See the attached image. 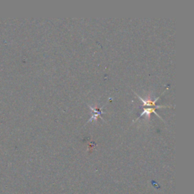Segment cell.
Segmentation results:
<instances>
[{
	"instance_id": "6da1fadb",
	"label": "cell",
	"mask_w": 194,
	"mask_h": 194,
	"mask_svg": "<svg viewBox=\"0 0 194 194\" xmlns=\"http://www.w3.org/2000/svg\"><path fill=\"white\" fill-rule=\"evenodd\" d=\"M134 93L136 94V95L137 96V97L139 98V99H140V100L142 101V103H143L144 106H155V107L157 108V109H159V108L170 107V106H169V105H155V103H156L157 101L159 100V98H160V97H159L158 98H156V99H155L154 101H152V100H150V99H142L141 97H140V96H139L137 93H136L135 92H134Z\"/></svg>"
},
{
	"instance_id": "7a4b0ae2",
	"label": "cell",
	"mask_w": 194,
	"mask_h": 194,
	"mask_svg": "<svg viewBox=\"0 0 194 194\" xmlns=\"http://www.w3.org/2000/svg\"><path fill=\"white\" fill-rule=\"evenodd\" d=\"M155 110H156V109H155V108H148V109H146V108H144L143 112H142V113L140 114V115L139 116V118H137V120H138V119L142 117V116H143V115H146V117H147L149 118L150 117V115L152 113H155V115L158 116V117L160 118L161 119H162V118H161L160 116L159 115V114L157 113L156 112H155Z\"/></svg>"
},
{
	"instance_id": "3957f363",
	"label": "cell",
	"mask_w": 194,
	"mask_h": 194,
	"mask_svg": "<svg viewBox=\"0 0 194 194\" xmlns=\"http://www.w3.org/2000/svg\"><path fill=\"white\" fill-rule=\"evenodd\" d=\"M89 108H90V110L92 111V112H95V114H94V115H93L92 117L90 118H89V120L88 121V122H92V121H93V120H97V119L99 117L102 118V117H101V115L104 114V112H102V110H101V109H103V106H102V107L101 108V109H97V108H96V109H93V108L91 107L90 105H89ZM102 119H103V118H102Z\"/></svg>"
}]
</instances>
